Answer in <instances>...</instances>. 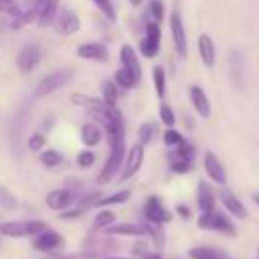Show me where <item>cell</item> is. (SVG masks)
Listing matches in <instances>:
<instances>
[{
	"instance_id": "obj_1",
	"label": "cell",
	"mask_w": 259,
	"mask_h": 259,
	"mask_svg": "<svg viewBox=\"0 0 259 259\" xmlns=\"http://www.w3.org/2000/svg\"><path fill=\"white\" fill-rule=\"evenodd\" d=\"M123 160H125V140H121V142L109 146V156H107V160H105L101 172L97 174V182H99V184L111 182V180L119 174Z\"/></svg>"
},
{
	"instance_id": "obj_2",
	"label": "cell",
	"mask_w": 259,
	"mask_h": 259,
	"mask_svg": "<svg viewBox=\"0 0 259 259\" xmlns=\"http://www.w3.org/2000/svg\"><path fill=\"white\" fill-rule=\"evenodd\" d=\"M47 225L36 219H24V221H6L0 223V235L10 237V239H24V237H34L38 235Z\"/></svg>"
},
{
	"instance_id": "obj_3",
	"label": "cell",
	"mask_w": 259,
	"mask_h": 259,
	"mask_svg": "<svg viewBox=\"0 0 259 259\" xmlns=\"http://www.w3.org/2000/svg\"><path fill=\"white\" fill-rule=\"evenodd\" d=\"M196 225L198 229H204V231H219V233H227L231 237H235V225L233 221L229 219V214H225L223 210H208V212H200V217L196 219Z\"/></svg>"
},
{
	"instance_id": "obj_4",
	"label": "cell",
	"mask_w": 259,
	"mask_h": 259,
	"mask_svg": "<svg viewBox=\"0 0 259 259\" xmlns=\"http://www.w3.org/2000/svg\"><path fill=\"white\" fill-rule=\"evenodd\" d=\"M71 79H73V71H71V69H59V71H53V73L45 75V77L36 83L34 97H47V95L55 93L57 89H61L63 85H67Z\"/></svg>"
},
{
	"instance_id": "obj_5",
	"label": "cell",
	"mask_w": 259,
	"mask_h": 259,
	"mask_svg": "<svg viewBox=\"0 0 259 259\" xmlns=\"http://www.w3.org/2000/svg\"><path fill=\"white\" fill-rule=\"evenodd\" d=\"M160 42H162V30H160V24L150 20L146 22V30H144V36L138 45V51L142 57L146 59H154L160 51Z\"/></svg>"
},
{
	"instance_id": "obj_6",
	"label": "cell",
	"mask_w": 259,
	"mask_h": 259,
	"mask_svg": "<svg viewBox=\"0 0 259 259\" xmlns=\"http://www.w3.org/2000/svg\"><path fill=\"white\" fill-rule=\"evenodd\" d=\"M170 32H172V42H174V49H176V55L180 59H186L188 57V40H186V28H184V22H182V16L178 10H174L170 14Z\"/></svg>"
},
{
	"instance_id": "obj_7",
	"label": "cell",
	"mask_w": 259,
	"mask_h": 259,
	"mask_svg": "<svg viewBox=\"0 0 259 259\" xmlns=\"http://www.w3.org/2000/svg\"><path fill=\"white\" fill-rule=\"evenodd\" d=\"M125 164H123V168L119 170V180L121 182H125V180H130L132 176H136L138 174V170L142 168V164H144V146L140 144V142H136L127 152H125V160H123Z\"/></svg>"
},
{
	"instance_id": "obj_8",
	"label": "cell",
	"mask_w": 259,
	"mask_h": 259,
	"mask_svg": "<svg viewBox=\"0 0 259 259\" xmlns=\"http://www.w3.org/2000/svg\"><path fill=\"white\" fill-rule=\"evenodd\" d=\"M142 212H144V219L146 221H152V223H160V225H166L172 221V212L162 204V200L158 196H148L144 200V206H142Z\"/></svg>"
},
{
	"instance_id": "obj_9",
	"label": "cell",
	"mask_w": 259,
	"mask_h": 259,
	"mask_svg": "<svg viewBox=\"0 0 259 259\" xmlns=\"http://www.w3.org/2000/svg\"><path fill=\"white\" fill-rule=\"evenodd\" d=\"M40 59H42V49L34 42H28V45L20 47V51L16 55V65L22 73H32L34 67L40 63Z\"/></svg>"
},
{
	"instance_id": "obj_10",
	"label": "cell",
	"mask_w": 259,
	"mask_h": 259,
	"mask_svg": "<svg viewBox=\"0 0 259 259\" xmlns=\"http://www.w3.org/2000/svg\"><path fill=\"white\" fill-rule=\"evenodd\" d=\"M202 166H204L206 176H208L217 186H227V170H225L223 162L214 156V152H210V150H206V152H204Z\"/></svg>"
},
{
	"instance_id": "obj_11",
	"label": "cell",
	"mask_w": 259,
	"mask_h": 259,
	"mask_svg": "<svg viewBox=\"0 0 259 259\" xmlns=\"http://www.w3.org/2000/svg\"><path fill=\"white\" fill-rule=\"evenodd\" d=\"M75 200H77V194L71 188H57V190H51L45 196V204L51 210H57V212L69 208L71 204H75Z\"/></svg>"
},
{
	"instance_id": "obj_12",
	"label": "cell",
	"mask_w": 259,
	"mask_h": 259,
	"mask_svg": "<svg viewBox=\"0 0 259 259\" xmlns=\"http://www.w3.org/2000/svg\"><path fill=\"white\" fill-rule=\"evenodd\" d=\"M219 198H221L223 206L227 208V212H229L233 219H241V221L247 219V208H245V204H243L241 198H239L235 192H231L227 186H219Z\"/></svg>"
},
{
	"instance_id": "obj_13",
	"label": "cell",
	"mask_w": 259,
	"mask_h": 259,
	"mask_svg": "<svg viewBox=\"0 0 259 259\" xmlns=\"http://www.w3.org/2000/svg\"><path fill=\"white\" fill-rule=\"evenodd\" d=\"M32 247H34L36 251L53 253V251H57V249L63 247V237H61L57 231H53V229L47 227V229H42L38 235L32 237Z\"/></svg>"
},
{
	"instance_id": "obj_14",
	"label": "cell",
	"mask_w": 259,
	"mask_h": 259,
	"mask_svg": "<svg viewBox=\"0 0 259 259\" xmlns=\"http://www.w3.org/2000/svg\"><path fill=\"white\" fill-rule=\"evenodd\" d=\"M55 28H57L59 34L69 36V34L79 32V28H81V20H79L77 12H73V10H69V8H63V10L59 12V16L55 18Z\"/></svg>"
},
{
	"instance_id": "obj_15",
	"label": "cell",
	"mask_w": 259,
	"mask_h": 259,
	"mask_svg": "<svg viewBox=\"0 0 259 259\" xmlns=\"http://www.w3.org/2000/svg\"><path fill=\"white\" fill-rule=\"evenodd\" d=\"M77 57L83 61H97V63H105L109 57V51L103 42H83L77 47Z\"/></svg>"
},
{
	"instance_id": "obj_16",
	"label": "cell",
	"mask_w": 259,
	"mask_h": 259,
	"mask_svg": "<svg viewBox=\"0 0 259 259\" xmlns=\"http://www.w3.org/2000/svg\"><path fill=\"white\" fill-rule=\"evenodd\" d=\"M196 47H198V57H200L202 65L206 69H212L217 63V49H214V40L210 38V34H206V32L198 34Z\"/></svg>"
},
{
	"instance_id": "obj_17",
	"label": "cell",
	"mask_w": 259,
	"mask_h": 259,
	"mask_svg": "<svg viewBox=\"0 0 259 259\" xmlns=\"http://www.w3.org/2000/svg\"><path fill=\"white\" fill-rule=\"evenodd\" d=\"M188 97H190V103H192V107L196 109V113L200 115V117H210V99H208V95L204 93V89L202 87H198V85H190L188 87Z\"/></svg>"
},
{
	"instance_id": "obj_18",
	"label": "cell",
	"mask_w": 259,
	"mask_h": 259,
	"mask_svg": "<svg viewBox=\"0 0 259 259\" xmlns=\"http://www.w3.org/2000/svg\"><path fill=\"white\" fill-rule=\"evenodd\" d=\"M196 206L200 212H208L217 208V192L208 182H198L196 186Z\"/></svg>"
},
{
	"instance_id": "obj_19",
	"label": "cell",
	"mask_w": 259,
	"mask_h": 259,
	"mask_svg": "<svg viewBox=\"0 0 259 259\" xmlns=\"http://www.w3.org/2000/svg\"><path fill=\"white\" fill-rule=\"evenodd\" d=\"M119 65L125 67L130 73H134V77L140 81L142 79V65H140V59H138V53L132 45H121L119 49Z\"/></svg>"
},
{
	"instance_id": "obj_20",
	"label": "cell",
	"mask_w": 259,
	"mask_h": 259,
	"mask_svg": "<svg viewBox=\"0 0 259 259\" xmlns=\"http://www.w3.org/2000/svg\"><path fill=\"white\" fill-rule=\"evenodd\" d=\"M103 233L109 235V237H119V235L121 237H144L146 235L144 227L138 225V223H113Z\"/></svg>"
},
{
	"instance_id": "obj_21",
	"label": "cell",
	"mask_w": 259,
	"mask_h": 259,
	"mask_svg": "<svg viewBox=\"0 0 259 259\" xmlns=\"http://www.w3.org/2000/svg\"><path fill=\"white\" fill-rule=\"evenodd\" d=\"M79 136H81V142H83L87 148H95V146H99L101 140H103V132H101V127H99L97 123H93V121L83 123Z\"/></svg>"
},
{
	"instance_id": "obj_22",
	"label": "cell",
	"mask_w": 259,
	"mask_h": 259,
	"mask_svg": "<svg viewBox=\"0 0 259 259\" xmlns=\"http://www.w3.org/2000/svg\"><path fill=\"white\" fill-rule=\"evenodd\" d=\"M59 2L61 0H42V4L36 10V20L40 26H49L55 22L57 12H59Z\"/></svg>"
},
{
	"instance_id": "obj_23",
	"label": "cell",
	"mask_w": 259,
	"mask_h": 259,
	"mask_svg": "<svg viewBox=\"0 0 259 259\" xmlns=\"http://www.w3.org/2000/svg\"><path fill=\"white\" fill-rule=\"evenodd\" d=\"M144 227V233L150 237V241L154 243V249L156 251H162L164 249V243H166V235H164V225L160 223H152V221H146L142 223Z\"/></svg>"
},
{
	"instance_id": "obj_24",
	"label": "cell",
	"mask_w": 259,
	"mask_h": 259,
	"mask_svg": "<svg viewBox=\"0 0 259 259\" xmlns=\"http://www.w3.org/2000/svg\"><path fill=\"white\" fill-rule=\"evenodd\" d=\"M188 259H229V257H227V253L223 249L200 245V247L188 249Z\"/></svg>"
},
{
	"instance_id": "obj_25",
	"label": "cell",
	"mask_w": 259,
	"mask_h": 259,
	"mask_svg": "<svg viewBox=\"0 0 259 259\" xmlns=\"http://www.w3.org/2000/svg\"><path fill=\"white\" fill-rule=\"evenodd\" d=\"M130 196H132V190L123 188V190H117V192H111V194H107V196L97 198V200L93 202V206H97V208H105V206L123 204V202H127V200H130Z\"/></svg>"
},
{
	"instance_id": "obj_26",
	"label": "cell",
	"mask_w": 259,
	"mask_h": 259,
	"mask_svg": "<svg viewBox=\"0 0 259 259\" xmlns=\"http://www.w3.org/2000/svg\"><path fill=\"white\" fill-rule=\"evenodd\" d=\"M229 67H231V79H233V83L239 89H243V57H241L239 51H231Z\"/></svg>"
},
{
	"instance_id": "obj_27",
	"label": "cell",
	"mask_w": 259,
	"mask_h": 259,
	"mask_svg": "<svg viewBox=\"0 0 259 259\" xmlns=\"http://www.w3.org/2000/svg\"><path fill=\"white\" fill-rule=\"evenodd\" d=\"M113 83H115L119 89H134L140 81L134 77V73H130L125 67L119 65V69L113 73Z\"/></svg>"
},
{
	"instance_id": "obj_28",
	"label": "cell",
	"mask_w": 259,
	"mask_h": 259,
	"mask_svg": "<svg viewBox=\"0 0 259 259\" xmlns=\"http://www.w3.org/2000/svg\"><path fill=\"white\" fill-rule=\"evenodd\" d=\"M101 99H103L107 105H117L119 87L113 83V79H105V81L101 83Z\"/></svg>"
},
{
	"instance_id": "obj_29",
	"label": "cell",
	"mask_w": 259,
	"mask_h": 259,
	"mask_svg": "<svg viewBox=\"0 0 259 259\" xmlns=\"http://www.w3.org/2000/svg\"><path fill=\"white\" fill-rule=\"evenodd\" d=\"M115 223V212L109 208V206H105V208H101L97 214H95V219H93V229L95 231H105L109 225H113Z\"/></svg>"
},
{
	"instance_id": "obj_30",
	"label": "cell",
	"mask_w": 259,
	"mask_h": 259,
	"mask_svg": "<svg viewBox=\"0 0 259 259\" xmlns=\"http://www.w3.org/2000/svg\"><path fill=\"white\" fill-rule=\"evenodd\" d=\"M152 81H154V89H156V95L160 99H164L166 95V71L162 65H156L152 69Z\"/></svg>"
},
{
	"instance_id": "obj_31",
	"label": "cell",
	"mask_w": 259,
	"mask_h": 259,
	"mask_svg": "<svg viewBox=\"0 0 259 259\" xmlns=\"http://www.w3.org/2000/svg\"><path fill=\"white\" fill-rule=\"evenodd\" d=\"M154 138H156V125H154V121H144L138 127V142L146 148V146H150L154 142Z\"/></svg>"
},
{
	"instance_id": "obj_32",
	"label": "cell",
	"mask_w": 259,
	"mask_h": 259,
	"mask_svg": "<svg viewBox=\"0 0 259 259\" xmlns=\"http://www.w3.org/2000/svg\"><path fill=\"white\" fill-rule=\"evenodd\" d=\"M168 158H184V160H192L194 158V146L186 140H182L178 146L170 148V156Z\"/></svg>"
},
{
	"instance_id": "obj_33",
	"label": "cell",
	"mask_w": 259,
	"mask_h": 259,
	"mask_svg": "<svg viewBox=\"0 0 259 259\" xmlns=\"http://www.w3.org/2000/svg\"><path fill=\"white\" fill-rule=\"evenodd\" d=\"M61 162H63V154H61L59 150H53V148L40 150V164H42L45 168H55V166H59Z\"/></svg>"
},
{
	"instance_id": "obj_34",
	"label": "cell",
	"mask_w": 259,
	"mask_h": 259,
	"mask_svg": "<svg viewBox=\"0 0 259 259\" xmlns=\"http://www.w3.org/2000/svg\"><path fill=\"white\" fill-rule=\"evenodd\" d=\"M170 170L174 174H188L192 170V160H184V158H168Z\"/></svg>"
},
{
	"instance_id": "obj_35",
	"label": "cell",
	"mask_w": 259,
	"mask_h": 259,
	"mask_svg": "<svg viewBox=\"0 0 259 259\" xmlns=\"http://www.w3.org/2000/svg\"><path fill=\"white\" fill-rule=\"evenodd\" d=\"M0 206H2L4 210H14V208H18L16 196H14L8 188H4V186H0Z\"/></svg>"
},
{
	"instance_id": "obj_36",
	"label": "cell",
	"mask_w": 259,
	"mask_h": 259,
	"mask_svg": "<svg viewBox=\"0 0 259 259\" xmlns=\"http://www.w3.org/2000/svg\"><path fill=\"white\" fill-rule=\"evenodd\" d=\"M91 2L99 8V12H101V14H105V18H107V20H111V22H113V20L117 18V12H115V6H113V2H111V0H91Z\"/></svg>"
},
{
	"instance_id": "obj_37",
	"label": "cell",
	"mask_w": 259,
	"mask_h": 259,
	"mask_svg": "<svg viewBox=\"0 0 259 259\" xmlns=\"http://www.w3.org/2000/svg\"><path fill=\"white\" fill-rule=\"evenodd\" d=\"M148 14H150V18L154 20V22H162L164 20V2L162 0H150V4H148Z\"/></svg>"
},
{
	"instance_id": "obj_38",
	"label": "cell",
	"mask_w": 259,
	"mask_h": 259,
	"mask_svg": "<svg viewBox=\"0 0 259 259\" xmlns=\"http://www.w3.org/2000/svg\"><path fill=\"white\" fill-rule=\"evenodd\" d=\"M36 18V12L30 8V10H26V12H20L18 16H14V20H12V30H20L22 26H26L28 22H32Z\"/></svg>"
},
{
	"instance_id": "obj_39",
	"label": "cell",
	"mask_w": 259,
	"mask_h": 259,
	"mask_svg": "<svg viewBox=\"0 0 259 259\" xmlns=\"http://www.w3.org/2000/svg\"><path fill=\"white\" fill-rule=\"evenodd\" d=\"M160 121L166 125V127H174V123H176V115H174V111H172V107L168 105V103H160Z\"/></svg>"
},
{
	"instance_id": "obj_40",
	"label": "cell",
	"mask_w": 259,
	"mask_h": 259,
	"mask_svg": "<svg viewBox=\"0 0 259 259\" xmlns=\"http://www.w3.org/2000/svg\"><path fill=\"white\" fill-rule=\"evenodd\" d=\"M164 144L168 146V148H174V146H178L184 138H182V134L178 132V130H174V127H166V132H164Z\"/></svg>"
},
{
	"instance_id": "obj_41",
	"label": "cell",
	"mask_w": 259,
	"mask_h": 259,
	"mask_svg": "<svg viewBox=\"0 0 259 259\" xmlns=\"http://www.w3.org/2000/svg\"><path fill=\"white\" fill-rule=\"evenodd\" d=\"M45 144H47V138H45L40 132H34V134L28 138V142H26V146H28L30 152H40V150L45 148Z\"/></svg>"
},
{
	"instance_id": "obj_42",
	"label": "cell",
	"mask_w": 259,
	"mask_h": 259,
	"mask_svg": "<svg viewBox=\"0 0 259 259\" xmlns=\"http://www.w3.org/2000/svg\"><path fill=\"white\" fill-rule=\"evenodd\" d=\"M77 164H79V168H91L95 164V154L89 148L87 150H81L77 154Z\"/></svg>"
},
{
	"instance_id": "obj_43",
	"label": "cell",
	"mask_w": 259,
	"mask_h": 259,
	"mask_svg": "<svg viewBox=\"0 0 259 259\" xmlns=\"http://www.w3.org/2000/svg\"><path fill=\"white\" fill-rule=\"evenodd\" d=\"M85 212V208L83 206H75V204H71L69 208H65V210H61V221H73V219H77V217H81Z\"/></svg>"
},
{
	"instance_id": "obj_44",
	"label": "cell",
	"mask_w": 259,
	"mask_h": 259,
	"mask_svg": "<svg viewBox=\"0 0 259 259\" xmlns=\"http://www.w3.org/2000/svg\"><path fill=\"white\" fill-rule=\"evenodd\" d=\"M0 12H2V14H12V16H18L22 10L18 8L16 0H0Z\"/></svg>"
},
{
	"instance_id": "obj_45",
	"label": "cell",
	"mask_w": 259,
	"mask_h": 259,
	"mask_svg": "<svg viewBox=\"0 0 259 259\" xmlns=\"http://www.w3.org/2000/svg\"><path fill=\"white\" fill-rule=\"evenodd\" d=\"M146 251H148V247H146V243L142 241V237H138V243H136V245L132 247V255H134V257L138 259V257H142V255H144Z\"/></svg>"
},
{
	"instance_id": "obj_46",
	"label": "cell",
	"mask_w": 259,
	"mask_h": 259,
	"mask_svg": "<svg viewBox=\"0 0 259 259\" xmlns=\"http://www.w3.org/2000/svg\"><path fill=\"white\" fill-rule=\"evenodd\" d=\"M176 212H178L182 219H190V208L184 206V204H176Z\"/></svg>"
},
{
	"instance_id": "obj_47",
	"label": "cell",
	"mask_w": 259,
	"mask_h": 259,
	"mask_svg": "<svg viewBox=\"0 0 259 259\" xmlns=\"http://www.w3.org/2000/svg\"><path fill=\"white\" fill-rule=\"evenodd\" d=\"M140 259H164V257H162V253H160V251H146Z\"/></svg>"
},
{
	"instance_id": "obj_48",
	"label": "cell",
	"mask_w": 259,
	"mask_h": 259,
	"mask_svg": "<svg viewBox=\"0 0 259 259\" xmlns=\"http://www.w3.org/2000/svg\"><path fill=\"white\" fill-rule=\"evenodd\" d=\"M40 4H42V0H32V10H34V12H36V10H38V6H40Z\"/></svg>"
},
{
	"instance_id": "obj_49",
	"label": "cell",
	"mask_w": 259,
	"mask_h": 259,
	"mask_svg": "<svg viewBox=\"0 0 259 259\" xmlns=\"http://www.w3.org/2000/svg\"><path fill=\"white\" fill-rule=\"evenodd\" d=\"M142 2H144V0H130V4H132V6H136V8H138Z\"/></svg>"
},
{
	"instance_id": "obj_50",
	"label": "cell",
	"mask_w": 259,
	"mask_h": 259,
	"mask_svg": "<svg viewBox=\"0 0 259 259\" xmlns=\"http://www.w3.org/2000/svg\"><path fill=\"white\" fill-rule=\"evenodd\" d=\"M253 202L259 206V192H255V194H253Z\"/></svg>"
},
{
	"instance_id": "obj_51",
	"label": "cell",
	"mask_w": 259,
	"mask_h": 259,
	"mask_svg": "<svg viewBox=\"0 0 259 259\" xmlns=\"http://www.w3.org/2000/svg\"><path fill=\"white\" fill-rule=\"evenodd\" d=\"M103 259H136V257H103Z\"/></svg>"
},
{
	"instance_id": "obj_52",
	"label": "cell",
	"mask_w": 259,
	"mask_h": 259,
	"mask_svg": "<svg viewBox=\"0 0 259 259\" xmlns=\"http://www.w3.org/2000/svg\"><path fill=\"white\" fill-rule=\"evenodd\" d=\"M257 259H259V249H257Z\"/></svg>"
}]
</instances>
